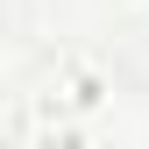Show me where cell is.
Wrapping results in <instances>:
<instances>
[{
    "mask_svg": "<svg viewBox=\"0 0 149 149\" xmlns=\"http://www.w3.org/2000/svg\"><path fill=\"white\" fill-rule=\"evenodd\" d=\"M107 92H114V78H107L92 57H57L36 78L29 92H22V114L7 121V135H78V128L107 107Z\"/></svg>",
    "mask_w": 149,
    "mask_h": 149,
    "instance_id": "6da1fadb",
    "label": "cell"
}]
</instances>
